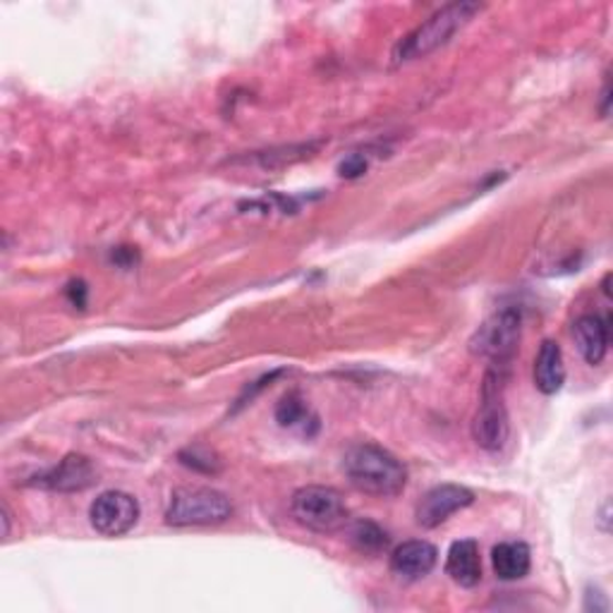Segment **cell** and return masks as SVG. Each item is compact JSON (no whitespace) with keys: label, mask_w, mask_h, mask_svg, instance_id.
<instances>
[{"label":"cell","mask_w":613,"mask_h":613,"mask_svg":"<svg viewBox=\"0 0 613 613\" xmlns=\"http://www.w3.org/2000/svg\"><path fill=\"white\" fill-rule=\"evenodd\" d=\"M611 329H609V316L602 314H584L580 316L576 326H573V338L580 355L584 357L588 365L596 367L602 365L609 353V338Z\"/></svg>","instance_id":"11"},{"label":"cell","mask_w":613,"mask_h":613,"mask_svg":"<svg viewBox=\"0 0 613 613\" xmlns=\"http://www.w3.org/2000/svg\"><path fill=\"white\" fill-rule=\"evenodd\" d=\"M367 169H369L367 159L362 157V153H353V157H347V159L338 165V173H341V178L353 180V178L365 175V173H367Z\"/></svg>","instance_id":"17"},{"label":"cell","mask_w":613,"mask_h":613,"mask_svg":"<svg viewBox=\"0 0 613 613\" xmlns=\"http://www.w3.org/2000/svg\"><path fill=\"white\" fill-rule=\"evenodd\" d=\"M343 472L357 492L394 498L408 484V467L376 443H355L343 455Z\"/></svg>","instance_id":"1"},{"label":"cell","mask_w":613,"mask_h":613,"mask_svg":"<svg viewBox=\"0 0 613 613\" xmlns=\"http://www.w3.org/2000/svg\"><path fill=\"white\" fill-rule=\"evenodd\" d=\"M523 341V312L506 306L492 314L470 341V353L490 359V365H508L518 355Z\"/></svg>","instance_id":"6"},{"label":"cell","mask_w":613,"mask_h":613,"mask_svg":"<svg viewBox=\"0 0 613 613\" xmlns=\"http://www.w3.org/2000/svg\"><path fill=\"white\" fill-rule=\"evenodd\" d=\"M347 539H351V545L359 551V553H367V556H379L381 551L388 549V535L384 529L372 523V520H359L351 527V533H347Z\"/></svg>","instance_id":"15"},{"label":"cell","mask_w":613,"mask_h":613,"mask_svg":"<svg viewBox=\"0 0 613 613\" xmlns=\"http://www.w3.org/2000/svg\"><path fill=\"white\" fill-rule=\"evenodd\" d=\"M230 518V498L212 486H180L165 508V523L171 527H214Z\"/></svg>","instance_id":"4"},{"label":"cell","mask_w":613,"mask_h":613,"mask_svg":"<svg viewBox=\"0 0 613 613\" xmlns=\"http://www.w3.org/2000/svg\"><path fill=\"white\" fill-rule=\"evenodd\" d=\"M10 537V508L3 504V539Z\"/></svg>","instance_id":"19"},{"label":"cell","mask_w":613,"mask_h":613,"mask_svg":"<svg viewBox=\"0 0 613 613\" xmlns=\"http://www.w3.org/2000/svg\"><path fill=\"white\" fill-rule=\"evenodd\" d=\"M609 99H611V96H609V82H606L604 92H602V116H604V118L609 116Z\"/></svg>","instance_id":"20"},{"label":"cell","mask_w":613,"mask_h":613,"mask_svg":"<svg viewBox=\"0 0 613 613\" xmlns=\"http://www.w3.org/2000/svg\"><path fill=\"white\" fill-rule=\"evenodd\" d=\"M96 482V467L87 455L79 453H69L65 455L58 465L46 470L44 475L34 477V486H41V490L49 492H63V494H73V492H85Z\"/></svg>","instance_id":"9"},{"label":"cell","mask_w":613,"mask_h":613,"mask_svg":"<svg viewBox=\"0 0 613 613\" xmlns=\"http://www.w3.org/2000/svg\"><path fill=\"white\" fill-rule=\"evenodd\" d=\"M482 10L480 3H451L437 10L427 22L398 41V46L394 49V65H406L412 61L427 58L429 53L439 51L441 46L449 44V41L472 22V18Z\"/></svg>","instance_id":"2"},{"label":"cell","mask_w":613,"mask_h":613,"mask_svg":"<svg viewBox=\"0 0 613 613\" xmlns=\"http://www.w3.org/2000/svg\"><path fill=\"white\" fill-rule=\"evenodd\" d=\"M566 384L563 351L556 341H545L539 345L535 359V386L545 396H556Z\"/></svg>","instance_id":"13"},{"label":"cell","mask_w":613,"mask_h":613,"mask_svg":"<svg viewBox=\"0 0 613 613\" xmlns=\"http://www.w3.org/2000/svg\"><path fill=\"white\" fill-rule=\"evenodd\" d=\"M139 501L128 492H104L94 498L89 520L96 533L104 537H122L139 523Z\"/></svg>","instance_id":"7"},{"label":"cell","mask_w":613,"mask_h":613,"mask_svg":"<svg viewBox=\"0 0 613 613\" xmlns=\"http://www.w3.org/2000/svg\"><path fill=\"white\" fill-rule=\"evenodd\" d=\"M508 365H490L482 384V402L472 422V437L477 445L490 453L504 451L510 434L508 410L504 402V391L508 381Z\"/></svg>","instance_id":"3"},{"label":"cell","mask_w":613,"mask_h":613,"mask_svg":"<svg viewBox=\"0 0 613 613\" xmlns=\"http://www.w3.org/2000/svg\"><path fill=\"white\" fill-rule=\"evenodd\" d=\"M290 513L302 527L319 535H333L351 523V508L338 490L306 484L290 498Z\"/></svg>","instance_id":"5"},{"label":"cell","mask_w":613,"mask_h":613,"mask_svg":"<svg viewBox=\"0 0 613 613\" xmlns=\"http://www.w3.org/2000/svg\"><path fill=\"white\" fill-rule=\"evenodd\" d=\"M310 417V408L304 406V400L298 394L286 396L276 408V420L281 427H302L306 431V420Z\"/></svg>","instance_id":"16"},{"label":"cell","mask_w":613,"mask_h":613,"mask_svg":"<svg viewBox=\"0 0 613 613\" xmlns=\"http://www.w3.org/2000/svg\"><path fill=\"white\" fill-rule=\"evenodd\" d=\"M445 573L460 588H477L482 582V559L475 539L453 541L445 556Z\"/></svg>","instance_id":"12"},{"label":"cell","mask_w":613,"mask_h":613,"mask_svg":"<svg viewBox=\"0 0 613 613\" xmlns=\"http://www.w3.org/2000/svg\"><path fill=\"white\" fill-rule=\"evenodd\" d=\"M439 551L424 539L402 541L391 553V570L406 580H422L437 568Z\"/></svg>","instance_id":"10"},{"label":"cell","mask_w":613,"mask_h":613,"mask_svg":"<svg viewBox=\"0 0 613 613\" xmlns=\"http://www.w3.org/2000/svg\"><path fill=\"white\" fill-rule=\"evenodd\" d=\"M492 566L498 580H523L533 566V553L525 541H501L492 551Z\"/></svg>","instance_id":"14"},{"label":"cell","mask_w":613,"mask_h":613,"mask_svg":"<svg viewBox=\"0 0 613 613\" xmlns=\"http://www.w3.org/2000/svg\"><path fill=\"white\" fill-rule=\"evenodd\" d=\"M475 504V494L460 484H439L429 490L415 508V520L424 529L441 527L451 515L470 508Z\"/></svg>","instance_id":"8"},{"label":"cell","mask_w":613,"mask_h":613,"mask_svg":"<svg viewBox=\"0 0 613 613\" xmlns=\"http://www.w3.org/2000/svg\"><path fill=\"white\" fill-rule=\"evenodd\" d=\"M67 298H69V302H73L75 306H85L87 304V286H85V281H73L67 286Z\"/></svg>","instance_id":"18"}]
</instances>
